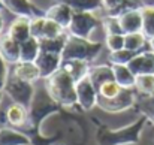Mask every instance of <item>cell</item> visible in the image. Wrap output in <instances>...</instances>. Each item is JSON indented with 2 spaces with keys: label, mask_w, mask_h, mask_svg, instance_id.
<instances>
[{
  "label": "cell",
  "mask_w": 154,
  "mask_h": 145,
  "mask_svg": "<svg viewBox=\"0 0 154 145\" xmlns=\"http://www.w3.org/2000/svg\"><path fill=\"white\" fill-rule=\"evenodd\" d=\"M150 123L148 117L141 114V117L120 129H109L99 126L96 132V145H135L141 141L145 126Z\"/></svg>",
  "instance_id": "1"
},
{
  "label": "cell",
  "mask_w": 154,
  "mask_h": 145,
  "mask_svg": "<svg viewBox=\"0 0 154 145\" xmlns=\"http://www.w3.org/2000/svg\"><path fill=\"white\" fill-rule=\"evenodd\" d=\"M45 88L50 96L61 106V108H73L78 106L76 97V82L73 78L66 73L63 69L57 70L54 75L47 78Z\"/></svg>",
  "instance_id": "2"
},
{
  "label": "cell",
  "mask_w": 154,
  "mask_h": 145,
  "mask_svg": "<svg viewBox=\"0 0 154 145\" xmlns=\"http://www.w3.org/2000/svg\"><path fill=\"white\" fill-rule=\"evenodd\" d=\"M102 52V44L91 39H81L72 35L67 36L66 45L63 49V60H82L87 63L94 61Z\"/></svg>",
  "instance_id": "3"
},
{
  "label": "cell",
  "mask_w": 154,
  "mask_h": 145,
  "mask_svg": "<svg viewBox=\"0 0 154 145\" xmlns=\"http://www.w3.org/2000/svg\"><path fill=\"white\" fill-rule=\"evenodd\" d=\"M61 106L50 96L47 88L36 90L35 97L29 106V121H30L32 127L39 129V126L44 123V120L48 118L52 114L58 112Z\"/></svg>",
  "instance_id": "4"
},
{
  "label": "cell",
  "mask_w": 154,
  "mask_h": 145,
  "mask_svg": "<svg viewBox=\"0 0 154 145\" xmlns=\"http://www.w3.org/2000/svg\"><path fill=\"white\" fill-rule=\"evenodd\" d=\"M3 91L11 97V100L14 103H18V105H23L29 109L33 97H35V87H33V82H29V81H24L12 73H9L8 76V81H6V85L3 88Z\"/></svg>",
  "instance_id": "5"
},
{
  "label": "cell",
  "mask_w": 154,
  "mask_h": 145,
  "mask_svg": "<svg viewBox=\"0 0 154 145\" xmlns=\"http://www.w3.org/2000/svg\"><path fill=\"white\" fill-rule=\"evenodd\" d=\"M102 26V18L96 15V12H73L70 26L67 27L69 35L81 39H90L91 35Z\"/></svg>",
  "instance_id": "6"
},
{
  "label": "cell",
  "mask_w": 154,
  "mask_h": 145,
  "mask_svg": "<svg viewBox=\"0 0 154 145\" xmlns=\"http://www.w3.org/2000/svg\"><path fill=\"white\" fill-rule=\"evenodd\" d=\"M139 93L135 88H123L115 97L111 99H105V97H97V106L105 111V112H111V114H117V112H123L127 111L133 106H136Z\"/></svg>",
  "instance_id": "7"
},
{
  "label": "cell",
  "mask_w": 154,
  "mask_h": 145,
  "mask_svg": "<svg viewBox=\"0 0 154 145\" xmlns=\"http://www.w3.org/2000/svg\"><path fill=\"white\" fill-rule=\"evenodd\" d=\"M76 97H78V106L84 111H91L94 106H97L99 91L88 78V75L76 82Z\"/></svg>",
  "instance_id": "8"
},
{
  "label": "cell",
  "mask_w": 154,
  "mask_h": 145,
  "mask_svg": "<svg viewBox=\"0 0 154 145\" xmlns=\"http://www.w3.org/2000/svg\"><path fill=\"white\" fill-rule=\"evenodd\" d=\"M41 70V78L47 79L54 75L57 70L61 69L63 55L58 51H50V49H41L36 61H35Z\"/></svg>",
  "instance_id": "9"
},
{
  "label": "cell",
  "mask_w": 154,
  "mask_h": 145,
  "mask_svg": "<svg viewBox=\"0 0 154 145\" xmlns=\"http://www.w3.org/2000/svg\"><path fill=\"white\" fill-rule=\"evenodd\" d=\"M6 11L14 14L15 17H29L35 18L39 15H45V12H41L30 0H2Z\"/></svg>",
  "instance_id": "10"
},
{
  "label": "cell",
  "mask_w": 154,
  "mask_h": 145,
  "mask_svg": "<svg viewBox=\"0 0 154 145\" xmlns=\"http://www.w3.org/2000/svg\"><path fill=\"white\" fill-rule=\"evenodd\" d=\"M127 66L135 75H147V73L154 75V51L147 49L138 52L129 61Z\"/></svg>",
  "instance_id": "11"
},
{
  "label": "cell",
  "mask_w": 154,
  "mask_h": 145,
  "mask_svg": "<svg viewBox=\"0 0 154 145\" xmlns=\"http://www.w3.org/2000/svg\"><path fill=\"white\" fill-rule=\"evenodd\" d=\"M73 9L66 5V3H61V2H55L51 8H48L45 11V17L50 18L52 21L58 23L64 30L70 26V21H72V17H73Z\"/></svg>",
  "instance_id": "12"
},
{
  "label": "cell",
  "mask_w": 154,
  "mask_h": 145,
  "mask_svg": "<svg viewBox=\"0 0 154 145\" xmlns=\"http://www.w3.org/2000/svg\"><path fill=\"white\" fill-rule=\"evenodd\" d=\"M8 35L12 39H15L18 44L26 42L29 38H32V18L15 17V20L11 23L8 29Z\"/></svg>",
  "instance_id": "13"
},
{
  "label": "cell",
  "mask_w": 154,
  "mask_h": 145,
  "mask_svg": "<svg viewBox=\"0 0 154 145\" xmlns=\"http://www.w3.org/2000/svg\"><path fill=\"white\" fill-rule=\"evenodd\" d=\"M0 55L8 64H17L21 61V47L8 33L0 36Z\"/></svg>",
  "instance_id": "14"
},
{
  "label": "cell",
  "mask_w": 154,
  "mask_h": 145,
  "mask_svg": "<svg viewBox=\"0 0 154 145\" xmlns=\"http://www.w3.org/2000/svg\"><path fill=\"white\" fill-rule=\"evenodd\" d=\"M11 73L29 82H35L41 78V70L35 61H18L14 64Z\"/></svg>",
  "instance_id": "15"
},
{
  "label": "cell",
  "mask_w": 154,
  "mask_h": 145,
  "mask_svg": "<svg viewBox=\"0 0 154 145\" xmlns=\"http://www.w3.org/2000/svg\"><path fill=\"white\" fill-rule=\"evenodd\" d=\"M120 26L124 35L142 32V12L141 11H130L118 17Z\"/></svg>",
  "instance_id": "16"
},
{
  "label": "cell",
  "mask_w": 154,
  "mask_h": 145,
  "mask_svg": "<svg viewBox=\"0 0 154 145\" xmlns=\"http://www.w3.org/2000/svg\"><path fill=\"white\" fill-rule=\"evenodd\" d=\"M88 78L91 79V82L94 84V87L99 91V88L105 82L114 81L112 64H96V66H91L90 70H88Z\"/></svg>",
  "instance_id": "17"
},
{
  "label": "cell",
  "mask_w": 154,
  "mask_h": 145,
  "mask_svg": "<svg viewBox=\"0 0 154 145\" xmlns=\"http://www.w3.org/2000/svg\"><path fill=\"white\" fill-rule=\"evenodd\" d=\"M0 145H33V142L26 133L5 126L0 129Z\"/></svg>",
  "instance_id": "18"
},
{
  "label": "cell",
  "mask_w": 154,
  "mask_h": 145,
  "mask_svg": "<svg viewBox=\"0 0 154 145\" xmlns=\"http://www.w3.org/2000/svg\"><path fill=\"white\" fill-rule=\"evenodd\" d=\"M90 63L87 61H82V60H73V58H69V60H63L61 63V69L69 73L75 82L81 81L82 78H85L88 75V70H90Z\"/></svg>",
  "instance_id": "19"
},
{
  "label": "cell",
  "mask_w": 154,
  "mask_h": 145,
  "mask_svg": "<svg viewBox=\"0 0 154 145\" xmlns=\"http://www.w3.org/2000/svg\"><path fill=\"white\" fill-rule=\"evenodd\" d=\"M6 120L12 127H23L29 121V109L23 105L12 103L6 109Z\"/></svg>",
  "instance_id": "20"
},
{
  "label": "cell",
  "mask_w": 154,
  "mask_h": 145,
  "mask_svg": "<svg viewBox=\"0 0 154 145\" xmlns=\"http://www.w3.org/2000/svg\"><path fill=\"white\" fill-rule=\"evenodd\" d=\"M114 69V79L123 88H135L136 75L129 69L127 64H112Z\"/></svg>",
  "instance_id": "21"
},
{
  "label": "cell",
  "mask_w": 154,
  "mask_h": 145,
  "mask_svg": "<svg viewBox=\"0 0 154 145\" xmlns=\"http://www.w3.org/2000/svg\"><path fill=\"white\" fill-rule=\"evenodd\" d=\"M69 5L75 12H97L102 11V0H55Z\"/></svg>",
  "instance_id": "22"
},
{
  "label": "cell",
  "mask_w": 154,
  "mask_h": 145,
  "mask_svg": "<svg viewBox=\"0 0 154 145\" xmlns=\"http://www.w3.org/2000/svg\"><path fill=\"white\" fill-rule=\"evenodd\" d=\"M21 47V61H36L39 52H41V44L36 38H29L26 42L20 44Z\"/></svg>",
  "instance_id": "23"
},
{
  "label": "cell",
  "mask_w": 154,
  "mask_h": 145,
  "mask_svg": "<svg viewBox=\"0 0 154 145\" xmlns=\"http://www.w3.org/2000/svg\"><path fill=\"white\" fill-rule=\"evenodd\" d=\"M142 33L147 39L154 38V6L145 5L142 9Z\"/></svg>",
  "instance_id": "24"
},
{
  "label": "cell",
  "mask_w": 154,
  "mask_h": 145,
  "mask_svg": "<svg viewBox=\"0 0 154 145\" xmlns=\"http://www.w3.org/2000/svg\"><path fill=\"white\" fill-rule=\"evenodd\" d=\"M135 90L139 94H142V96H153L154 94V75L153 73L136 75Z\"/></svg>",
  "instance_id": "25"
},
{
  "label": "cell",
  "mask_w": 154,
  "mask_h": 145,
  "mask_svg": "<svg viewBox=\"0 0 154 145\" xmlns=\"http://www.w3.org/2000/svg\"><path fill=\"white\" fill-rule=\"evenodd\" d=\"M148 39L145 38V35L142 32H138V33H129L126 35V44H124V48L130 49L133 52H141L144 51V47L147 45Z\"/></svg>",
  "instance_id": "26"
},
{
  "label": "cell",
  "mask_w": 154,
  "mask_h": 145,
  "mask_svg": "<svg viewBox=\"0 0 154 145\" xmlns=\"http://www.w3.org/2000/svg\"><path fill=\"white\" fill-rule=\"evenodd\" d=\"M145 6V3L142 0H121V3L111 12H106V15H112V17H120L126 12L130 11H141Z\"/></svg>",
  "instance_id": "27"
},
{
  "label": "cell",
  "mask_w": 154,
  "mask_h": 145,
  "mask_svg": "<svg viewBox=\"0 0 154 145\" xmlns=\"http://www.w3.org/2000/svg\"><path fill=\"white\" fill-rule=\"evenodd\" d=\"M136 106H138L139 112L147 115L150 123L154 124V94L153 96H142V94H139Z\"/></svg>",
  "instance_id": "28"
},
{
  "label": "cell",
  "mask_w": 154,
  "mask_h": 145,
  "mask_svg": "<svg viewBox=\"0 0 154 145\" xmlns=\"http://www.w3.org/2000/svg\"><path fill=\"white\" fill-rule=\"evenodd\" d=\"M135 55H136V52L127 48H123L118 51H111L108 55V61H109V64H129V61Z\"/></svg>",
  "instance_id": "29"
},
{
  "label": "cell",
  "mask_w": 154,
  "mask_h": 145,
  "mask_svg": "<svg viewBox=\"0 0 154 145\" xmlns=\"http://www.w3.org/2000/svg\"><path fill=\"white\" fill-rule=\"evenodd\" d=\"M61 35H64V29L58 24V23H55V21H52L50 18H47L45 20V24H44V29H42V36H41V39H55V38H60ZM39 39V41H41Z\"/></svg>",
  "instance_id": "30"
},
{
  "label": "cell",
  "mask_w": 154,
  "mask_h": 145,
  "mask_svg": "<svg viewBox=\"0 0 154 145\" xmlns=\"http://www.w3.org/2000/svg\"><path fill=\"white\" fill-rule=\"evenodd\" d=\"M102 27H103V30H105V35H117V33H123L118 17L105 15V17L102 18Z\"/></svg>",
  "instance_id": "31"
},
{
  "label": "cell",
  "mask_w": 154,
  "mask_h": 145,
  "mask_svg": "<svg viewBox=\"0 0 154 145\" xmlns=\"http://www.w3.org/2000/svg\"><path fill=\"white\" fill-rule=\"evenodd\" d=\"M123 90V87L114 79V81H108L105 82L102 87L99 88V96L105 97V99H111V97H115L120 91Z\"/></svg>",
  "instance_id": "32"
},
{
  "label": "cell",
  "mask_w": 154,
  "mask_h": 145,
  "mask_svg": "<svg viewBox=\"0 0 154 145\" xmlns=\"http://www.w3.org/2000/svg\"><path fill=\"white\" fill-rule=\"evenodd\" d=\"M106 47L111 51H118V49L124 48L126 44V35L124 33H117V35H106V41H105Z\"/></svg>",
  "instance_id": "33"
},
{
  "label": "cell",
  "mask_w": 154,
  "mask_h": 145,
  "mask_svg": "<svg viewBox=\"0 0 154 145\" xmlns=\"http://www.w3.org/2000/svg\"><path fill=\"white\" fill-rule=\"evenodd\" d=\"M45 20H47L45 15H39V17L32 18V36H33V38L41 39V36H42V29H44V24H45Z\"/></svg>",
  "instance_id": "34"
},
{
  "label": "cell",
  "mask_w": 154,
  "mask_h": 145,
  "mask_svg": "<svg viewBox=\"0 0 154 145\" xmlns=\"http://www.w3.org/2000/svg\"><path fill=\"white\" fill-rule=\"evenodd\" d=\"M8 76H9V73H8V63L0 55V90L5 88L6 81H8Z\"/></svg>",
  "instance_id": "35"
},
{
  "label": "cell",
  "mask_w": 154,
  "mask_h": 145,
  "mask_svg": "<svg viewBox=\"0 0 154 145\" xmlns=\"http://www.w3.org/2000/svg\"><path fill=\"white\" fill-rule=\"evenodd\" d=\"M120 3H121V0H102L103 11H105V12H111V11H114Z\"/></svg>",
  "instance_id": "36"
},
{
  "label": "cell",
  "mask_w": 154,
  "mask_h": 145,
  "mask_svg": "<svg viewBox=\"0 0 154 145\" xmlns=\"http://www.w3.org/2000/svg\"><path fill=\"white\" fill-rule=\"evenodd\" d=\"M6 123H8V120H6V112H2V111H0V129L5 127Z\"/></svg>",
  "instance_id": "37"
},
{
  "label": "cell",
  "mask_w": 154,
  "mask_h": 145,
  "mask_svg": "<svg viewBox=\"0 0 154 145\" xmlns=\"http://www.w3.org/2000/svg\"><path fill=\"white\" fill-rule=\"evenodd\" d=\"M3 27H5V17H3V11H0V36H2Z\"/></svg>",
  "instance_id": "38"
},
{
  "label": "cell",
  "mask_w": 154,
  "mask_h": 145,
  "mask_svg": "<svg viewBox=\"0 0 154 145\" xmlns=\"http://www.w3.org/2000/svg\"><path fill=\"white\" fill-rule=\"evenodd\" d=\"M148 45H150V49H151V51H154V38L148 39Z\"/></svg>",
  "instance_id": "39"
},
{
  "label": "cell",
  "mask_w": 154,
  "mask_h": 145,
  "mask_svg": "<svg viewBox=\"0 0 154 145\" xmlns=\"http://www.w3.org/2000/svg\"><path fill=\"white\" fill-rule=\"evenodd\" d=\"M2 100H3V90H0V105H2Z\"/></svg>",
  "instance_id": "40"
},
{
  "label": "cell",
  "mask_w": 154,
  "mask_h": 145,
  "mask_svg": "<svg viewBox=\"0 0 154 145\" xmlns=\"http://www.w3.org/2000/svg\"><path fill=\"white\" fill-rule=\"evenodd\" d=\"M0 11H5V6H3V3H2V0H0Z\"/></svg>",
  "instance_id": "41"
}]
</instances>
